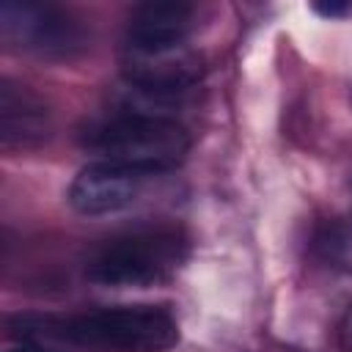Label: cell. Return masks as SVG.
<instances>
[{
  "mask_svg": "<svg viewBox=\"0 0 352 352\" xmlns=\"http://www.w3.org/2000/svg\"><path fill=\"white\" fill-rule=\"evenodd\" d=\"M60 336L96 352H165L179 341V324L160 305H116L60 322Z\"/></svg>",
  "mask_w": 352,
  "mask_h": 352,
  "instance_id": "6da1fadb",
  "label": "cell"
},
{
  "mask_svg": "<svg viewBox=\"0 0 352 352\" xmlns=\"http://www.w3.org/2000/svg\"><path fill=\"white\" fill-rule=\"evenodd\" d=\"M94 146L107 162H116L138 176H148L182 165L190 151V138L182 124L165 116L126 113L104 124L96 132Z\"/></svg>",
  "mask_w": 352,
  "mask_h": 352,
  "instance_id": "7a4b0ae2",
  "label": "cell"
},
{
  "mask_svg": "<svg viewBox=\"0 0 352 352\" xmlns=\"http://www.w3.org/2000/svg\"><path fill=\"white\" fill-rule=\"evenodd\" d=\"M187 248L176 231H138L104 242L88 261L85 275L102 286H151L165 280Z\"/></svg>",
  "mask_w": 352,
  "mask_h": 352,
  "instance_id": "3957f363",
  "label": "cell"
},
{
  "mask_svg": "<svg viewBox=\"0 0 352 352\" xmlns=\"http://www.w3.org/2000/svg\"><path fill=\"white\" fill-rule=\"evenodd\" d=\"M3 38L47 58H69L82 47V30L60 8L41 3H3Z\"/></svg>",
  "mask_w": 352,
  "mask_h": 352,
  "instance_id": "277c9868",
  "label": "cell"
},
{
  "mask_svg": "<svg viewBox=\"0 0 352 352\" xmlns=\"http://www.w3.org/2000/svg\"><path fill=\"white\" fill-rule=\"evenodd\" d=\"M140 179L138 173L116 165V162H94L88 168H82L72 187H69V204L88 217L96 214H113L124 206H129L140 190Z\"/></svg>",
  "mask_w": 352,
  "mask_h": 352,
  "instance_id": "5b68a950",
  "label": "cell"
},
{
  "mask_svg": "<svg viewBox=\"0 0 352 352\" xmlns=\"http://www.w3.org/2000/svg\"><path fill=\"white\" fill-rule=\"evenodd\" d=\"M124 77L135 91L148 96H173L187 91L201 77V63L184 47L165 52H129L124 58Z\"/></svg>",
  "mask_w": 352,
  "mask_h": 352,
  "instance_id": "8992f818",
  "label": "cell"
},
{
  "mask_svg": "<svg viewBox=\"0 0 352 352\" xmlns=\"http://www.w3.org/2000/svg\"><path fill=\"white\" fill-rule=\"evenodd\" d=\"M50 135V110L30 88L3 80L0 85V143L6 151L36 148Z\"/></svg>",
  "mask_w": 352,
  "mask_h": 352,
  "instance_id": "52a82bcc",
  "label": "cell"
},
{
  "mask_svg": "<svg viewBox=\"0 0 352 352\" xmlns=\"http://www.w3.org/2000/svg\"><path fill=\"white\" fill-rule=\"evenodd\" d=\"M192 25V8L187 3H143L135 8L126 25L129 52H165L184 47Z\"/></svg>",
  "mask_w": 352,
  "mask_h": 352,
  "instance_id": "ba28073f",
  "label": "cell"
},
{
  "mask_svg": "<svg viewBox=\"0 0 352 352\" xmlns=\"http://www.w3.org/2000/svg\"><path fill=\"white\" fill-rule=\"evenodd\" d=\"M314 11H319L322 16H346V14H352V6L349 3H316L314 6Z\"/></svg>",
  "mask_w": 352,
  "mask_h": 352,
  "instance_id": "9c48e42d",
  "label": "cell"
},
{
  "mask_svg": "<svg viewBox=\"0 0 352 352\" xmlns=\"http://www.w3.org/2000/svg\"><path fill=\"white\" fill-rule=\"evenodd\" d=\"M8 352H50V349L38 346V344H25V341H22V346H14V349H8Z\"/></svg>",
  "mask_w": 352,
  "mask_h": 352,
  "instance_id": "30bf717a",
  "label": "cell"
}]
</instances>
